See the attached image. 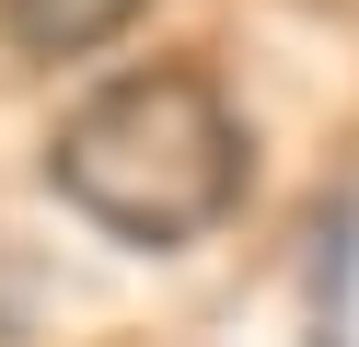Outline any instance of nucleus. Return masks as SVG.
Listing matches in <instances>:
<instances>
[{
    "label": "nucleus",
    "instance_id": "nucleus-1",
    "mask_svg": "<svg viewBox=\"0 0 359 347\" xmlns=\"http://www.w3.org/2000/svg\"><path fill=\"white\" fill-rule=\"evenodd\" d=\"M47 185L58 208L104 231L128 254H186L255 185V139H243L232 93L197 58H140L116 81H93L47 139Z\"/></svg>",
    "mask_w": 359,
    "mask_h": 347
},
{
    "label": "nucleus",
    "instance_id": "nucleus-2",
    "mask_svg": "<svg viewBox=\"0 0 359 347\" xmlns=\"http://www.w3.org/2000/svg\"><path fill=\"white\" fill-rule=\"evenodd\" d=\"M140 12L151 0H0V46L35 69H70V58H104Z\"/></svg>",
    "mask_w": 359,
    "mask_h": 347
},
{
    "label": "nucleus",
    "instance_id": "nucleus-3",
    "mask_svg": "<svg viewBox=\"0 0 359 347\" xmlns=\"http://www.w3.org/2000/svg\"><path fill=\"white\" fill-rule=\"evenodd\" d=\"M348 313H359V197H325L313 208V347H348Z\"/></svg>",
    "mask_w": 359,
    "mask_h": 347
}]
</instances>
